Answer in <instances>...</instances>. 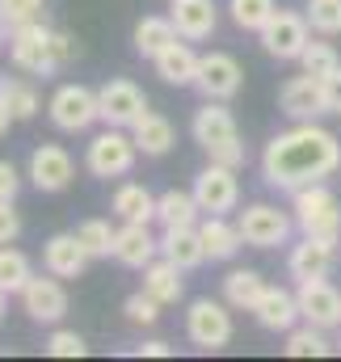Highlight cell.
Returning <instances> with one entry per match:
<instances>
[{"instance_id": "obj_39", "label": "cell", "mask_w": 341, "mask_h": 362, "mask_svg": "<svg viewBox=\"0 0 341 362\" xmlns=\"http://www.w3.org/2000/svg\"><path fill=\"white\" fill-rule=\"evenodd\" d=\"M47 354L51 358H85L88 346L81 333H72V329H55L51 337H47Z\"/></svg>"}, {"instance_id": "obj_25", "label": "cell", "mask_w": 341, "mask_h": 362, "mask_svg": "<svg viewBox=\"0 0 341 362\" xmlns=\"http://www.w3.org/2000/svg\"><path fill=\"white\" fill-rule=\"evenodd\" d=\"M114 215L122 223H152L156 219V198L139 181H127V185L114 189Z\"/></svg>"}, {"instance_id": "obj_18", "label": "cell", "mask_w": 341, "mask_h": 362, "mask_svg": "<svg viewBox=\"0 0 341 362\" xmlns=\"http://www.w3.org/2000/svg\"><path fill=\"white\" fill-rule=\"evenodd\" d=\"M337 240H325V236H304L295 249H291V257H287V270L291 278H325V274L333 270V257H337V249H333Z\"/></svg>"}, {"instance_id": "obj_38", "label": "cell", "mask_w": 341, "mask_h": 362, "mask_svg": "<svg viewBox=\"0 0 341 362\" xmlns=\"http://www.w3.org/2000/svg\"><path fill=\"white\" fill-rule=\"evenodd\" d=\"M42 13V0H0V30H17L25 21H38Z\"/></svg>"}, {"instance_id": "obj_35", "label": "cell", "mask_w": 341, "mask_h": 362, "mask_svg": "<svg viewBox=\"0 0 341 362\" xmlns=\"http://www.w3.org/2000/svg\"><path fill=\"white\" fill-rule=\"evenodd\" d=\"M228 8H232V21L241 25V30H261L270 17H274V0H228Z\"/></svg>"}, {"instance_id": "obj_41", "label": "cell", "mask_w": 341, "mask_h": 362, "mask_svg": "<svg viewBox=\"0 0 341 362\" xmlns=\"http://www.w3.org/2000/svg\"><path fill=\"white\" fill-rule=\"evenodd\" d=\"M21 236V215L13 211V202H0V245H13Z\"/></svg>"}, {"instance_id": "obj_42", "label": "cell", "mask_w": 341, "mask_h": 362, "mask_svg": "<svg viewBox=\"0 0 341 362\" xmlns=\"http://www.w3.org/2000/svg\"><path fill=\"white\" fill-rule=\"evenodd\" d=\"M17 189H21L17 169H13L8 160H0V202H13V198H17Z\"/></svg>"}, {"instance_id": "obj_7", "label": "cell", "mask_w": 341, "mask_h": 362, "mask_svg": "<svg viewBox=\"0 0 341 362\" xmlns=\"http://www.w3.org/2000/svg\"><path fill=\"white\" fill-rule=\"evenodd\" d=\"M185 337H190L198 350L219 354V350L232 341V316H228V308L215 303V299H194L190 312H185Z\"/></svg>"}, {"instance_id": "obj_17", "label": "cell", "mask_w": 341, "mask_h": 362, "mask_svg": "<svg viewBox=\"0 0 341 362\" xmlns=\"http://www.w3.org/2000/svg\"><path fill=\"white\" fill-rule=\"evenodd\" d=\"M88 262H93L88 249L81 245V236H72V232H59V236H51L42 245V266L55 278H81Z\"/></svg>"}, {"instance_id": "obj_1", "label": "cell", "mask_w": 341, "mask_h": 362, "mask_svg": "<svg viewBox=\"0 0 341 362\" xmlns=\"http://www.w3.org/2000/svg\"><path fill=\"white\" fill-rule=\"evenodd\" d=\"M341 169V144L333 131L316 122H299L265 144L261 156V177L270 189H299L312 181H325Z\"/></svg>"}, {"instance_id": "obj_20", "label": "cell", "mask_w": 341, "mask_h": 362, "mask_svg": "<svg viewBox=\"0 0 341 362\" xmlns=\"http://www.w3.org/2000/svg\"><path fill=\"white\" fill-rule=\"evenodd\" d=\"M161 253V240L148 232V223H122L118 228V240H114V262L131 266V270H144L148 262H156Z\"/></svg>"}, {"instance_id": "obj_31", "label": "cell", "mask_w": 341, "mask_h": 362, "mask_svg": "<svg viewBox=\"0 0 341 362\" xmlns=\"http://www.w3.org/2000/svg\"><path fill=\"white\" fill-rule=\"evenodd\" d=\"M81 245L88 249V257H114V240H118V228H110V219H85L81 223Z\"/></svg>"}, {"instance_id": "obj_23", "label": "cell", "mask_w": 341, "mask_h": 362, "mask_svg": "<svg viewBox=\"0 0 341 362\" xmlns=\"http://www.w3.org/2000/svg\"><path fill=\"white\" fill-rule=\"evenodd\" d=\"M161 257H169L173 266H181V270H198V266L207 262V249H202L198 228H194V223H190V228H165V236H161Z\"/></svg>"}, {"instance_id": "obj_5", "label": "cell", "mask_w": 341, "mask_h": 362, "mask_svg": "<svg viewBox=\"0 0 341 362\" xmlns=\"http://www.w3.org/2000/svg\"><path fill=\"white\" fill-rule=\"evenodd\" d=\"M291 198H295V223L304 228V236H325V240H337V236H341L337 198L325 189V181L299 185Z\"/></svg>"}, {"instance_id": "obj_9", "label": "cell", "mask_w": 341, "mask_h": 362, "mask_svg": "<svg viewBox=\"0 0 341 362\" xmlns=\"http://www.w3.org/2000/svg\"><path fill=\"white\" fill-rule=\"evenodd\" d=\"M245 85V72H241V64L228 55V51H207L202 59H198V81H194V89L202 93L207 101H232L236 93Z\"/></svg>"}, {"instance_id": "obj_43", "label": "cell", "mask_w": 341, "mask_h": 362, "mask_svg": "<svg viewBox=\"0 0 341 362\" xmlns=\"http://www.w3.org/2000/svg\"><path fill=\"white\" fill-rule=\"evenodd\" d=\"M320 89H325V105H329V114H341V68L320 81Z\"/></svg>"}, {"instance_id": "obj_32", "label": "cell", "mask_w": 341, "mask_h": 362, "mask_svg": "<svg viewBox=\"0 0 341 362\" xmlns=\"http://www.w3.org/2000/svg\"><path fill=\"white\" fill-rule=\"evenodd\" d=\"M30 278H34V274H30L25 253H21V249H8V245H0V286H4L8 295H21Z\"/></svg>"}, {"instance_id": "obj_40", "label": "cell", "mask_w": 341, "mask_h": 362, "mask_svg": "<svg viewBox=\"0 0 341 362\" xmlns=\"http://www.w3.org/2000/svg\"><path fill=\"white\" fill-rule=\"evenodd\" d=\"M161 308H165V303L152 299L148 291H139V295H131V299L122 303V312H127L131 325H156V320H161Z\"/></svg>"}, {"instance_id": "obj_26", "label": "cell", "mask_w": 341, "mask_h": 362, "mask_svg": "<svg viewBox=\"0 0 341 362\" xmlns=\"http://www.w3.org/2000/svg\"><path fill=\"white\" fill-rule=\"evenodd\" d=\"M131 135H135V144H139L144 156H165V152L173 148V139H177L173 122L165 118V114H152V110L131 127Z\"/></svg>"}, {"instance_id": "obj_14", "label": "cell", "mask_w": 341, "mask_h": 362, "mask_svg": "<svg viewBox=\"0 0 341 362\" xmlns=\"http://www.w3.org/2000/svg\"><path fill=\"white\" fill-rule=\"evenodd\" d=\"M76 177V165H72V156H68V148H59V144H42V148H34V156H30V181H34V189H42V194H59V189H68Z\"/></svg>"}, {"instance_id": "obj_33", "label": "cell", "mask_w": 341, "mask_h": 362, "mask_svg": "<svg viewBox=\"0 0 341 362\" xmlns=\"http://www.w3.org/2000/svg\"><path fill=\"white\" fill-rule=\"evenodd\" d=\"M287 354L291 358H325V354H333V346L325 341V333L316 325H308V329H291L287 333Z\"/></svg>"}, {"instance_id": "obj_48", "label": "cell", "mask_w": 341, "mask_h": 362, "mask_svg": "<svg viewBox=\"0 0 341 362\" xmlns=\"http://www.w3.org/2000/svg\"><path fill=\"white\" fill-rule=\"evenodd\" d=\"M0 51H4V30H0Z\"/></svg>"}, {"instance_id": "obj_34", "label": "cell", "mask_w": 341, "mask_h": 362, "mask_svg": "<svg viewBox=\"0 0 341 362\" xmlns=\"http://www.w3.org/2000/svg\"><path fill=\"white\" fill-rule=\"evenodd\" d=\"M0 97H4V105L13 110V118H17V122H25V118H34V114H38V93L30 89V85H21V81L0 76Z\"/></svg>"}, {"instance_id": "obj_3", "label": "cell", "mask_w": 341, "mask_h": 362, "mask_svg": "<svg viewBox=\"0 0 341 362\" xmlns=\"http://www.w3.org/2000/svg\"><path fill=\"white\" fill-rule=\"evenodd\" d=\"M135 156H139L135 135H127V127H105L101 135L88 139L85 165H88L93 177L110 181V177H127L135 169Z\"/></svg>"}, {"instance_id": "obj_47", "label": "cell", "mask_w": 341, "mask_h": 362, "mask_svg": "<svg viewBox=\"0 0 341 362\" xmlns=\"http://www.w3.org/2000/svg\"><path fill=\"white\" fill-rule=\"evenodd\" d=\"M4 303H8V291L0 286V320H4Z\"/></svg>"}, {"instance_id": "obj_6", "label": "cell", "mask_w": 341, "mask_h": 362, "mask_svg": "<svg viewBox=\"0 0 341 362\" xmlns=\"http://www.w3.org/2000/svg\"><path fill=\"white\" fill-rule=\"evenodd\" d=\"M257 38H261V51L274 59H299L304 47L312 42V25H308V17H299L291 8H274V17L257 30Z\"/></svg>"}, {"instance_id": "obj_12", "label": "cell", "mask_w": 341, "mask_h": 362, "mask_svg": "<svg viewBox=\"0 0 341 362\" xmlns=\"http://www.w3.org/2000/svg\"><path fill=\"white\" fill-rule=\"evenodd\" d=\"M97 105H101V122L105 127H135L148 114V97L131 81H105L97 89Z\"/></svg>"}, {"instance_id": "obj_10", "label": "cell", "mask_w": 341, "mask_h": 362, "mask_svg": "<svg viewBox=\"0 0 341 362\" xmlns=\"http://www.w3.org/2000/svg\"><path fill=\"white\" fill-rule=\"evenodd\" d=\"M236 228H241L245 245H253V249H274V245H287V236H291V215L278 211V206H270V202H253V206L241 211Z\"/></svg>"}, {"instance_id": "obj_44", "label": "cell", "mask_w": 341, "mask_h": 362, "mask_svg": "<svg viewBox=\"0 0 341 362\" xmlns=\"http://www.w3.org/2000/svg\"><path fill=\"white\" fill-rule=\"evenodd\" d=\"M55 55H59V64H68V59L76 55V42H72L68 34H59V30H55Z\"/></svg>"}, {"instance_id": "obj_27", "label": "cell", "mask_w": 341, "mask_h": 362, "mask_svg": "<svg viewBox=\"0 0 341 362\" xmlns=\"http://www.w3.org/2000/svg\"><path fill=\"white\" fill-rule=\"evenodd\" d=\"M181 266H173L169 257L165 262H148L144 266V291L152 295V299H161V303H177L181 295H185V282H181Z\"/></svg>"}, {"instance_id": "obj_8", "label": "cell", "mask_w": 341, "mask_h": 362, "mask_svg": "<svg viewBox=\"0 0 341 362\" xmlns=\"http://www.w3.org/2000/svg\"><path fill=\"white\" fill-rule=\"evenodd\" d=\"M47 114H51V122H55L59 131H68V135H81L93 122H101L97 93L85 89V85H59L55 97H51V105H47Z\"/></svg>"}, {"instance_id": "obj_22", "label": "cell", "mask_w": 341, "mask_h": 362, "mask_svg": "<svg viewBox=\"0 0 341 362\" xmlns=\"http://www.w3.org/2000/svg\"><path fill=\"white\" fill-rule=\"evenodd\" d=\"M198 236H202V249H207L211 262H232V257L241 253V245H245L241 228L228 223L224 215H207V219L198 223Z\"/></svg>"}, {"instance_id": "obj_36", "label": "cell", "mask_w": 341, "mask_h": 362, "mask_svg": "<svg viewBox=\"0 0 341 362\" xmlns=\"http://www.w3.org/2000/svg\"><path fill=\"white\" fill-rule=\"evenodd\" d=\"M299 64H304V72H312V76H329V72H337L341 68V59H337V51L329 47V42H308L304 47V55H299Z\"/></svg>"}, {"instance_id": "obj_45", "label": "cell", "mask_w": 341, "mask_h": 362, "mask_svg": "<svg viewBox=\"0 0 341 362\" xmlns=\"http://www.w3.org/2000/svg\"><path fill=\"white\" fill-rule=\"evenodd\" d=\"M135 354L139 358H169V346L165 341H144V346H135Z\"/></svg>"}, {"instance_id": "obj_28", "label": "cell", "mask_w": 341, "mask_h": 362, "mask_svg": "<svg viewBox=\"0 0 341 362\" xmlns=\"http://www.w3.org/2000/svg\"><path fill=\"white\" fill-rule=\"evenodd\" d=\"M181 34H177V25H173V17H144L139 25H135V51L144 55V59H156L169 42H177Z\"/></svg>"}, {"instance_id": "obj_2", "label": "cell", "mask_w": 341, "mask_h": 362, "mask_svg": "<svg viewBox=\"0 0 341 362\" xmlns=\"http://www.w3.org/2000/svg\"><path fill=\"white\" fill-rule=\"evenodd\" d=\"M194 144L215 160V165H228V169H241L245 165V144H241V131H236V118L224 110V101H207L198 114H194Z\"/></svg>"}, {"instance_id": "obj_21", "label": "cell", "mask_w": 341, "mask_h": 362, "mask_svg": "<svg viewBox=\"0 0 341 362\" xmlns=\"http://www.w3.org/2000/svg\"><path fill=\"white\" fill-rule=\"evenodd\" d=\"M253 316H257V325L270 329V333H291L295 320H299V299L291 291H282V286H265V295L257 299Z\"/></svg>"}, {"instance_id": "obj_16", "label": "cell", "mask_w": 341, "mask_h": 362, "mask_svg": "<svg viewBox=\"0 0 341 362\" xmlns=\"http://www.w3.org/2000/svg\"><path fill=\"white\" fill-rule=\"evenodd\" d=\"M278 105H282V114H291L295 122H312L316 114H329V105H325V89H320V76H312V72L287 81L282 93H278Z\"/></svg>"}, {"instance_id": "obj_37", "label": "cell", "mask_w": 341, "mask_h": 362, "mask_svg": "<svg viewBox=\"0 0 341 362\" xmlns=\"http://www.w3.org/2000/svg\"><path fill=\"white\" fill-rule=\"evenodd\" d=\"M304 17L316 34H341V0H308Z\"/></svg>"}, {"instance_id": "obj_11", "label": "cell", "mask_w": 341, "mask_h": 362, "mask_svg": "<svg viewBox=\"0 0 341 362\" xmlns=\"http://www.w3.org/2000/svg\"><path fill=\"white\" fill-rule=\"evenodd\" d=\"M194 198H198V206H202L207 215H228V211H236V202H241L236 169L211 160V165L194 177Z\"/></svg>"}, {"instance_id": "obj_29", "label": "cell", "mask_w": 341, "mask_h": 362, "mask_svg": "<svg viewBox=\"0 0 341 362\" xmlns=\"http://www.w3.org/2000/svg\"><path fill=\"white\" fill-rule=\"evenodd\" d=\"M198 198H194V189L185 194V189H165L161 198H156V219L165 223V228H190L194 219H198Z\"/></svg>"}, {"instance_id": "obj_4", "label": "cell", "mask_w": 341, "mask_h": 362, "mask_svg": "<svg viewBox=\"0 0 341 362\" xmlns=\"http://www.w3.org/2000/svg\"><path fill=\"white\" fill-rule=\"evenodd\" d=\"M8 59H13L21 72L51 76V72L59 68V55H55V30H47L42 21H25V25L8 30Z\"/></svg>"}, {"instance_id": "obj_24", "label": "cell", "mask_w": 341, "mask_h": 362, "mask_svg": "<svg viewBox=\"0 0 341 362\" xmlns=\"http://www.w3.org/2000/svg\"><path fill=\"white\" fill-rule=\"evenodd\" d=\"M198 59L202 55H194V47H190V38L185 42H169L152 64H156V72H161V81L165 85H194L198 81Z\"/></svg>"}, {"instance_id": "obj_46", "label": "cell", "mask_w": 341, "mask_h": 362, "mask_svg": "<svg viewBox=\"0 0 341 362\" xmlns=\"http://www.w3.org/2000/svg\"><path fill=\"white\" fill-rule=\"evenodd\" d=\"M8 122H17V118H13V110H8V105H4V97H0V135H4V131H8Z\"/></svg>"}, {"instance_id": "obj_30", "label": "cell", "mask_w": 341, "mask_h": 362, "mask_svg": "<svg viewBox=\"0 0 341 362\" xmlns=\"http://www.w3.org/2000/svg\"><path fill=\"white\" fill-rule=\"evenodd\" d=\"M261 295H265V278L257 270H232L224 278V299L232 308H241V312H253Z\"/></svg>"}, {"instance_id": "obj_15", "label": "cell", "mask_w": 341, "mask_h": 362, "mask_svg": "<svg viewBox=\"0 0 341 362\" xmlns=\"http://www.w3.org/2000/svg\"><path fill=\"white\" fill-rule=\"evenodd\" d=\"M21 303H25V316L38 320V325H59L68 316V291L55 274L51 278H30L25 291H21Z\"/></svg>"}, {"instance_id": "obj_13", "label": "cell", "mask_w": 341, "mask_h": 362, "mask_svg": "<svg viewBox=\"0 0 341 362\" xmlns=\"http://www.w3.org/2000/svg\"><path fill=\"white\" fill-rule=\"evenodd\" d=\"M295 299H299V316H304L308 325H316V329L341 325V295H337L333 282H325V278H304L299 291H295Z\"/></svg>"}, {"instance_id": "obj_19", "label": "cell", "mask_w": 341, "mask_h": 362, "mask_svg": "<svg viewBox=\"0 0 341 362\" xmlns=\"http://www.w3.org/2000/svg\"><path fill=\"white\" fill-rule=\"evenodd\" d=\"M169 17H173V25H177V34L190 38V42L211 38L215 25H219V8H215V0H173Z\"/></svg>"}]
</instances>
